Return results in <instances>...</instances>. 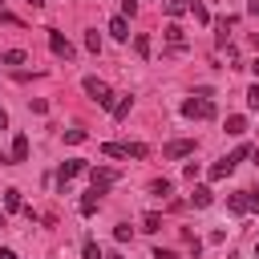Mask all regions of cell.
<instances>
[{
  "label": "cell",
  "mask_w": 259,
  "mask_h": 259,
  "mask_svg": "<svg viewBox=\"0 0 259 259\" xmlns=\"http://www.w3.org/2000/svg\"><path fill=\"white\" fill-rule=\"evenodd\" d=\"M85 49H89V53H101V36H97V32H85Z\"/></svg>",
  "instance_id": "cell-26"
},
{
  "label": "cell",
  "mask_w": 259,
  "mask_h": 259,
  "mask_svg": "<svg viewBox=\"0 0 259 259\" xmlns=\"http://www.w3.org/2000/svg\"><path fill=\"white\" fill-rule=\"evenodd\" d=\"M251 73H255V77H259V57H255V61H251Z\"/></svg>",
  "instance_id": "cell-38"
},
{
  "label": "cell",
  "mask_w": 259,
  "mask_h": 259,
  "mask_svg": "<svg viewBox=\"0 0 259 259\" xmlns=\"http://www.w3.org/2000/svg\"><path fill=\"white\" fill-rule=\"evenodd\" d=\"M89 166L81 162V158H69V162H61V174H57V182H61V190H65V182L69 178H77V174H85Z\"/></svg>",
  "instance_id": "cell-6"
},
{
  "label": "cell",
  "mask_w": 259,
  "mask_h": 259,
  "mask_svg": "<svg viewBox=\"0 0 259 259\" xmlns=\"http://www.w3.org/2000/svg\"><path fill=\"white\" fill-rule=\"evenodd\" d=\"M0 130H8V113H4V105H0Z\"/></svg>",
  "instance_id": "cell-37"
},
{
  "label": "cell",
  "mask_w": 259,
  "mask_h": 259,
  "mask_svg": "<svg viewBox=\"0 0 259 259\" xmlns=\"http://www.w3.org/2000/svg\"><path fill=\"white\" fill-rule=\"evenodd\" d=\"M247 12H251V16H259V0H251V4H247Z\"/></svg>",
  "instance_id": "cell-36"
},
{
  "label": "cell",
  "mask_w": 259,
  "mask_h": 259,
  "mask_svg": "<svg viewBox=\"0 0 259 259\" xmlns=\"http://www.w3.org/2000/svg\"><path fill=\"white\" fill-rule=\"evenodd\" d=\"M227 134H235V138L247 134V117H243V113H231V117H227Z\"/></svg>",
  "instance_id": "cell-13"
},
{
  "label": "cell",
  "mask_w": 259,
  "mask_h": 259,
  "mask_svg": "<svg viewBox=\"0 0 259 259\" xmlns=\"http://www.w3.org/2000/svg\"><path fill=\"white\" fill-rule=\"evenodd\" d=\"M190 202H194V206H210V202H214V194H210V186H194V194H190Z\"/></svg>",
  "instance_id": "cell-14"
},
{
  "label": "cell",
  "mask_w": 259,
  "mask_h": 259,
  "mask_svg": "<svg viewBox=\"0 0 259 259\" xmlns=\"http://www.w3.org/2000/svg\"><path fill=\"white\" fill-rule=\"evenodd\" d=\"M109 36H113V40H130V20H125V16H113V20H109Z\"/></svg>",
  "instance_id": "cell-8"
},
{
  "label": "cell",
  "mask_w": 259,
  "mask_h": 259,
  "mask_svg": "<svg viewBox=\"0 0 259 259\" xmlns=\"http://www.w3.org/2000/svg\"><path fill=\"white\" fill-rule=\"evenodd\" d=\"M130 105H134V97H130V93H125V97H121V101H113V109H109V113H113V117H117V121H121V117H125V113H130Z\"/></svg>",
  "instance_id": "cell-18"
},
{
  "label": "cell",
  "mask_w": 259,
  "mask_h": 259,
  "mask_svg": "<svg viewBox=\"0 0 259 259\" xmlns=\"http://www.w3.org/2000/svg\"><path fill=\"white\" fill-rule=\"evenodd\" d=\"M12 162H28V138L24 134L12 138Z\"/></svg>",
  "instance_id": "cell-9"
},
{
  "label": "cell",
  "mask_w": 259,
  "mask_h": 259,
  "mask_svg": "<svg viewBox=\"0 0 259 259\" xmlns=\"http://www.w3.org/2000/svg\"><path fill=\"white\" fill-rule=\"evenodd\" d=\"M49 32V49H53V57H61V61H73L77 57V49L69 45V36H61L57 28H45Z\"/></svg>",
  "instance_id": "cell-3"
},
{
  "label": "cell",
  "mask_w": 259,
  "mask_h": 259,
  "mask_svg": "<svg viewBox=\"0 0 259 259\" xmlns=\"http://www.w3.org/2000/svg\"><path fill=\"white\" fill-rule=\"evenodd\" d=\"M182 117H194V121H206V117H214V101L210 97H186L182 101Z\"/></svg>",
  "instance_id": "cell-1"
},
{
  "label": "cell",
  "mask_w": 259,
  "mask_h": 259,
  "mask_svg": "<svg viewBox=\"0 0 259 259\" xmlns=\"http://www.w3.org/2000/svg\"><path fill=\"white\" fill-rule=\"evenodd\" d=\"M117 178H121V174H117V170H109V166L89 170V182H93V190H97V194H109V186H113Z\"/></svg>",
  "instance_id": "cell-5"
},
{
  "label": "cell",
  "mask_w": 259,
  "mask_h": 259,
  "mask_svg": "<svg viewBox=\"0 0 259 259\" xmlns=\"http://www.w3.org/2000/svg\"><path fill=\"white\" fill-rule=\"evenodd\" d=\"M190 12H194V20H198V24H210V12H206V4L190 0Z\"/></svg>",
  "instance_id": "cell-21"
},
{
  "label": "cell",
  "mask_w": 259,
  "mask_h": 259,
  "mask_svg": "<svg viewBox=\"0 0 259 259\" xmlns=\"http://www.w3.org/2000/svg\"><path fill=\"white\" fill-rule=\"evenodd\" d=\"M0 24H16V28H20V24H24V20H20V16H12V12H4V8H0Z\"/></svg>",
  "instance_id": "cell-30"
},
{
  "label": "cell",
  "mask_w": 259,
  "mask_h": 259,
  "mask_svg": "<svg viewBox=\"0 0 259 259\" xmlns=\"http://www.w3.org/2000/svg\"><path fill=\"white\" fill-rule=\"evenodd\" d=\"M0 162H12V158H8V154H4V150H0Z\"/></svg>",
  "instance_id": "cell-39"
},
{
  "label": "cell",
  "mask_w": 259,
  "mask_h": 259,
  "mask_svg": "<svg viewBox=\"0 0 259 259\" xmlns=\"http://www.w3.org/2000/svg\"><path fill=\"white\" fill-rule=\"evenodd\" d=\"M154 259H182V255H178V251H170V247H158V251H154Z\"/></svg>",
  "instance_id": "cell-31"
},
{
  "label": "cell",
  "mask_w": 259,
  "mask_h": 259,
  "mask_svg": "<svg viewBox=\"0 0 259 259\" xmlns=\"http://www.w3.org/2000/svg\"><path fill=\"white\" fill-rule=\"evenodd\" d=\"M81 89H85L101 109H113V93H109V85H105L101 77H85V81H81Z\"/></svg>",
  "instance_id": "cell-2"
},
{
  "label": "cell",
  "mask_w": 259,
  "mask_h": 259,
  "mask_svg": "<svg viewBox=\"0 0 259 259\" xmlns=\"http://www.w3.org/2000/svg\"><path fill=\"white\" fill-rule=\"evenodd\" d=\"M101 154H105V158H130V154H125V146H117V142H105V146H101Z\"/></svg>",
  "instance_id": "cell-22"
},
{
  "label": "cell",
  "mask_w": 259,
  "mask_h": 259,
  "mask_svg": "<svg viewBox=\"0 0 259 259\" xmlns=\"http://www.w3.org/2000/svg\"><path fill=\"white\" fill-rule=\"evenodd\" d=\"M194 146H198L194 138H174V142H166V146H162V154H166L170 162H178V158H190V154H194Z\"/></svg>",
  "instance_id": "cell-4"
},
{
  "label": "cell",
  "mask_w": 259,
  "mask_h": 259,
  "mask_svg": "<svg viewBox=\"0 0 259 259\" xmlns=\"http://www.w3.org/2000/svg\"><path fill=\"white\" fill-rule=\"evenodd\" d=\"M227 210H231V214H247V210H251V194H247V190L227 194Z\"/></svg>",
  "instance_id": "cell-7"
},
{
  "label": "cell",
  "mask_w": 259,
  "mask_h": 259,
  "mask_svg": "<svg viewBox=\"0 0 259 259\" xmlns=\"http://www.w3.org/2000/svg\"><path fill=\"white\" fill-rule=\"evenodd\" d=\"M247 105H251V109H259V85H251V89H247Z\"/></svg>",
  "instance_id": "cell-32"
},
{
  "label": "cell",
  "mask_w": 259,
  "mask_h": 259,
  "mask_svg": "<svg viewBox=\"0 0 259 259\" xmlns=\"http://www.w3.org/2000/svg\"><path fill=\"white\" fill-rule=\"evenodd\" d=\"M166 40H170V49H182V45H186V32H182L178 24H166Z\"/></svg>",
  "instance_id": "cell-12"
},
{
  "label": "cell",
  "mask_w": 259,
  "mask_h": 259,
  "mask_svg": "<svg viewBox=\"0 0 259 259\" xmlns=\"http://www.w3.org/2000/svg\"><path fill=\"white\" fill-rule=\"evenodd\" d=\"M247 194H251V210H259V186H255V190H247Z\"/></svg>",
  "instance_id": "cell-34"
},
{
  "label": "cell",
  "mask_w": 259,
  "mask_h": 259,
  "mask_svg": "<svg viewBox=\"0 0 259 259\" xmlns=\"http://www.w3.org/2000/svg\"><path fill=\"white\" fill-rule=\"evenodd\" d=\"M105 259H125V255H117V251H113V255H105Z\"/></svg>",
  "instance_id": "cell-40"
},
{
  "label": "cell",
  "mask_w": 259,
  "mask_h": 259,
  "mask_svg": "<svg viewBox=\"0 0 259 259\" xmlns=\"http://www.w3.org/2000/svg\"><path fill=\"white\" fill-rule=\"evenodd\" d=\"M142 231H162V214L146 210V214H142Z\"/></svg>",
  "instance_id": "cell-20"
},
{
  "label": "cell",
  "mask_w": 259,
  "mask_h": 259,
  "mask_svg": "<svg viewBox=\"0 0 259 259\" xmlns=\"http://www.w3.org/2000/svg\"><path fill=\"white\" fill-rule=\"evenodd\" d=\"M170 190H174V182H170V178H154V182H150V194H158V198H166Z\"/></svg>",
  "instance_id": "cell-15"
},
{
  "label": "cell",
  "mask_w": 259,
  "mask_h": 259,
  "mask_svg": "<svg viewBox=\"0 0 259 259\" xmlns=\"http://www.w3.org/2000/svg\"><path fill=\"white\" fill-rule=\"evenodd\" d=\"M85 138H89V134H85V130H65V142H69V146H81V142H85Z\"/></svg>",
  "instance_id": "cell-23"
},
{
  "label": "cell",
  "mask_w": 259,
  "mask_h": 259,
  "mask_svg": "<svg viewBox=\"0 0 259 259\" xmlns=\"http://www.w3.org/2000/svg\"><path fill=\"white\" fill-rule=\"evenodd\" d=\"M130 235H134V231H130V223H117V227H113V239H117V243H125Z\"/></svg>",
  "instance_id": "cell-27"
},
{
  "label": "cell",
  "mask_w": 259,
  "mask_h": 259,
  "mask_svg": "<svg viewBox=\"0 0 259 259\" xmlns=\"http://www.w3.org/2000/svg\"><path fill=\"white\" fill-rule=\"evenodd\" d=\"M0 259H16V251H8V247H0Z\"/></svg>",
  "instance_id": "cell-35"
},
{
  "label": "cell",
  "mask_w": 259,
  "mask_h": 259,
  "mask_svg": "<svg viewBox=\"0 0 259 259\" xmlns=\"http://www.w3.org/2000/svg\"><path fill=\"white\" fill-rule=\"evenodd\" d=\"M231 170H235V162H231V158H219V162H214V166H210V170H206V174H210V178H214V182H219V178H227V174H231Z\"/></svg>",
  "instance_id": "cell-11"
},
{
  "label": "cell",
  "mask_w": 259,
  "mask_h": 259,
  "mask_svg": "<svg viewBox=\"0 0 259 259\" xmlns=\"http://www.w3.org/2000/svg\"><path fill=\"white\" fill-rule=\"evenodd\" d=\"M4 206H8V210H20V206H24V202H20V190H16V186H8V190H4Z\"/></svg>",
  "instance_id": "cell-19"
},
{
  "label": "cell",
  "mask_w": 259,
  "mask_h": 259,
  "mask_svg": "<svg viewBox=\"0 0 259 259\" xmlns=\"http://www.w3.org/2000/svg\"><path fill=\"white\" fill-rule=\"evenodd\" d=\"M227 158H231V162H235V166H239V162H243V158H251V146H239V150H235V154H227Z\"/></svg>",
  "instance_id": "cell-28"
},
{
  "label": "cell",
  "mask_w": 259,
  "mask_h": 259,
  "mask_svg": "<svg viewBox=\"0 0 259 259\" xmlns=\"http://www.w3.org/2000/svg\"><path fill=\"white\" fill-rule=\"evenodd\" d=\"M251 154H255V166H259V150H251Z\"/></svg>",
  "instance_id": "cell-41"
},
{
  "label": "cell",
  "mask_w": 259,
  "mask_h": 259,
  "mask_svg": "<svg viewBox=\"0 0 259 259\" xmlns=\"http://www.w3.org/2000/svg\"><path fill=\"white\" fill-rule=\"evenodd\" d=\"M186 8H190V4H186V0H166V12H170V16H182V12H186Z\"/></svg>",
  "instance_id": "cell-25"
},
{
  "label": "cell",
  "mask_w": 259,
  "mask_h": 259,
  "mask_svg": "<svg viewBox=\"0 0 259 259\" xmlns=\"http://www.w3.org/2000/svg\"><path fill=\"white\" fill-rule=\"evenodd\" d=\"M134 53H138L142 61L150 57V36H146V32H138V36H134Z\"/></svg>",
  "instance_id": "cell-17"
},
{
  "label": "cell",
  "mask_w": 259,
  "mask_h": 259,
  "mask_svg": "<svg viewBox=\"0 0 259 259\" xmlns=\"http://www.w3.org/2000/svg\"><path fill=\"white\" fill-rule=\"evenodd\" d=\"M85 259H101V251H97V243H93V239H85Z\"/></svg>",
  "instance_id": "cell-29"
},
{
  "label": "cell",
  "mask_w": 259,
  "mask_h": 259,
  "mask_svg": "<svg viewBox=\"0 0 259 259\" xmlns=\"http://www.w3.org/2000/svg\"><path fill=\"white\" fill-rule=\"evenodd\" d=\"M0 223H4V219H0Z\"/></svg>",
  "instance_id": "cell-42"
},
{
  "label": "cell",
  "mask_w": 259,
  "mask_h": 259,
  "mask_svg": "<svg viewBox=\"0 0 259 259\" xmlns=\"http://www.w3.org/2000/svg\"><path fill=\"white\" fill-rule=\"evenodd\" d=\"M24 61H28L24 49H4V53H0V65H24Z\"/></svg>",
  "instance_id": "cell-10"
},
{
  "label": "cell",
  "mask_w": 259,
  "mask_h": 259,
  "mask_svg": "<svg viewBox=\"0 0 259 259\" xmlns=\"http://www.w3.org/2000/svg\"><path fill=\"white\" fill-rule=\"evenodd\" d=\"M138 12V0H121V16H134Z\"/></svg>",
  "instance_id": "cell-33"
},
{
  "label": "cell",
  "mask_w": 259,
  "mask_h": 259,
  "mask_svg": "<svg viewBox=\"0 0 259 259\" xmlns=\"http://www.w3.org/2000/svg\"><path fill=\"white\" fill-rule=\"evenodd\" d=\"M97 206H101V194H97V190H89V194L81 198V214H93Z\"/></svg>",
  "instance_id": "cell-16"
},
{
  "label": "cell",
  "mask_w": 259,
  "mask_h": 259,
  "mask_svg": "<svg viewBox=\"0 0 259 259\" xmlns=\"http://www.w3.org/2000/svg\"><path fill=\"white\" fill-rule=\"evenodd\" d=\"M125 154H130V158H146V154H150V146H142V142H130V146H125Z\"/></svg>",
  "instance_id": "cell-24"
}]
</instances>
